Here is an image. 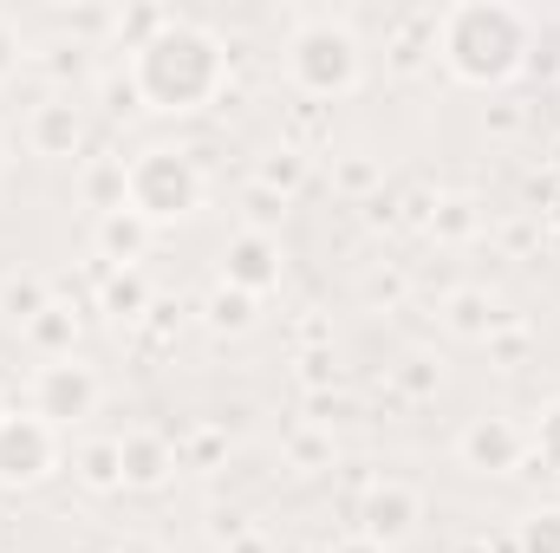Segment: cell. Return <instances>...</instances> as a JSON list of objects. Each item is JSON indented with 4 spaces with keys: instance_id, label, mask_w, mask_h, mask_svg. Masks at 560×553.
<instances>
[{
    "instance_id": "obj_1",
    "label": "cell",
    "mask_w": 560,
    "mask_h": 553,
    "mask_svg": "<svg viewBox=\"0 0 560 553\" xmlns=\"http://www.w3.org/2000/svg\"><path fill=\"white\" fill-rule=\"evenodd\" d=\"M125 79H131L143 111H156V118H196V111H209L229 92V39L215 26H202V20L163 13V26L143 33L138 46H131Z\"/></svg>"
},
{
    "instance_id": "obj_2",
    "label": "cell",
    "mask_w": 560,
    "mask_h": 553,
    "mask_svg": "<svg viewBox=\"0 0 560 553\" xmlns=\"http://www.w3.org/2000/svg\"><path fill=\"white\" fill-rule=\"evenodd\" d=\"M430 52L456 85L502 92L522 79V66L535 52V20L509 0H456L430 20Z\"/></svg>"
},
{
    "instance_id": "obj_3",
    "label": "cell",
    "mask_w": 560,
    "mask_h": 553,
    "mask_svg": "<svg viewBox=\"0 0 560 553\" xmlns=\"http://www.w3.org/2000/svg\"><path fill=\"white\" fill-rule=\"evenodd\" d=\"M280 66H287V85L300 98H352L365 79V46L339 13H300Z\"/></svg>"
},
{
    "instance_id": "obj_4",
    "label": "cell",
    "mask_w": 560,
    "mask_h": 553,
    "mask_svg": "<svg viewBox=\"0 0 560 553\" xmlns=\"http://www.w3.org/2000/svg\"><path fill=\"white\" fill-rule=\"evenodd\" d=\"M125 209L143 215L150 228H176L202 209V169L189 150L176 143H143L138 156H125Z\"/></svg>"
},
{
    "instance_id": "obj_5",
    "label": "cell",
    "mask_w": 560,
    "mask_h": 553,
    "mask_svg": "<svg viewBox=\"0 0 560 553\" xmlns=\"http://www.w3.org/2000/svg\"><path fill=\"white\" fill-rule=\"evenodd\" d=\"M98 398H105V385H98V372L72 352V358H46L33 378H26V411L39 416V423H52L59 436L66 430H79V423H92L98 416Z\"/></svg>"
},
{
    "instance_id": "obj_6",
    "label": "cell",
    "mask_w": 560,
    "mask_h": 553,
    "mask_svg": "<svg viewBox=\"0 0 560 553\" xmlns=\"http://www.w3.org/2000/svg\"><path fill=\"white\" fill-rule=\"evenodd\" d=\"M59 430L39 423L33 411H7L0 416V489H39L59 475Z\"/></svg>"
},
{
    "instance_id": "obj_7",
    "label": "cell",
    "mask_w": 560,
    "mask_h": 553,
    "mask_svg": "<svg viewBox=\"0 0 560 553\" xmlns=\"http://www.w3.org/2000/svg\"><path fill=\"white\" fill-rule=\"evenodd\" d=\"M456 462H463L469 475H489V482H502V475L528 469V430H522L515 416H502V411L469 416V423L456 430Z\"/></svg>"
},
{
    "instance_id": "obj_8",
    "label": "cell",
    "mask_w": 560,
    "mask_h": 553,
    "mask_svg": "<svg viewBox=\"0 0 560 553\" xmlns=\"http://www.w3.org/2000/svg\"><path fill=\"white\" fill-rule=\"evenodd\" d=\"M20 138L33 156H46V163H72L85 138H92V125H85V105L72 98V92H46L33 111H26V125H20Z\"/></svg>"
},
{
    "instance_id": "obj_9",
    "label": "cell",
    "mask_w": 560,
    "mask_h": 553,
    "mask_svg": "<svg viewBox=\"0 0 560 553\" xmlns=\"http://www.w3.org/2000/svg\"><path fill=\"white\" fill-rule=\"evenodd\" d=\"M418 521H423V495L398 475H385L359 495V534L378 541V548H405L418 534Z\"/></svg>"
},
{
    "instance_id": "obj_10",
    "label": "cell",
    "mask_w": 560,
    "mask_h": 553,
    "mask_svg": "<svg viewBox=\"0 0 560 553\" xmlns=\"http://www.w3.org/2000/svg\"><path fill=\"white\" fill-rule=\"evenodd\" d=\"M280 274H287V255H280L275 235H255V228L229 235V248H222V286L261 299V293H275L280 286Z\"/></svg>"
},
{
    "instance_id": "obj_11",
    "label": "cell",
    "mask_w": 560,
    "mask_h": 553,
    "mask_svg": "<svg viewBox=\"0 0 560 553\" xmlns=\"http://www.w3.org/2000/svg\"><path fill=\"white\" fill-rule=\"evenodd\" d=\"M118 469H125V489L150 495V489H163V482L183 469V456H176V443H170L163 430L138 423V430H125V436H118Z\"/></svg>"
},
{
    "instance_id": "obj_12",
    "label": "cell",
    "mask_w": 560,
    "mask_h": 553,
    "mask_svg": "<svg viewBox=\"0 0 560 553\" xmlns=\"http://www.w3.org/2000/svg\"><path fill=\"white\" fill-rule=\"evenodd\" d=\"M150 242H156V228L131 215V209H112V215H98V228H92V248H98V261H112V268H138L143 255H150Z\"/></svg>"
},
{
    "instance_id": "obj_13",
    "label": "cell",
    "mask_w": 560,
    "mask_h": 553,
    "mask_svg": "<svg viewBox=\"0 0 560 553\" xmlns=\"http://www.w3.org/2000/svg\"><path fill=\"white\" fill-rule=\"evenodd\" d=\"M443 326H450L456 339H495V332H502V299H495L489 286H456V293L443 299Z\"/></svg>"
},
{
    "instance_id": "obj_14",
    "label": "cell",
    "mask_w": 560,
    "mask_h": 553,
    "mask_svg": "<svg viewBox=\"0 0 560 553\" xmlns=\"http://www.w3.org/2000/svg\"><path fill=\"white\" fill-rule=\"evenodd\" d=\"M46 306H52V286H46V274H7V280H0V326L26 332Z\"/></svg>"
},
{
    "instance_id": "obj_15",
    "label": "cell",
    "mask_w": 560,
    "mask_h": 553,
    "mask_svg": "<svg viewBox=\"0 0 560 553\" xmlns=\"http://www.w3.org/2000/svg\"><path fill=\"white\" fill-rule=\"evenodd\" d=\"M98 306H105L112 319H143V313L156 306V293H150L143 268H112V274H105V293H98Z\"/></svg>"
},
{
    "instance_id": "obj_16",
    "label": "cell",
    "mask_w": 560,
    "mask_h": 553,
    "mask_svg": "<svg viewBox=\"0 0 560 553\" xmlns=\"http://www.w3.org/2000/svg\"><path fill=\"white\" fill-rule=\"evenodd\" d=\"M26 339H33L46 358H72V345H79V313H72L66 299H52V306L26 326Z\"/></svg>"
},
{
    "instance_id": "obj_17",
    "label": "cell",
    "mask_w": 560,
    "mask_h": 553,
    "mask_svg": "<svg viewBox=\"0 0 560 553\" xmlns=\"http://www.w3.org/2000/svg\"><path fill=\"white\" fill-rule=\"evenodd\" d=\"M72 469H79V482H85V489H98V495L125 489V469H118V436H98V443H85Z\"/></svg>"
},
{
    "instance_id": "obj_18",
    "label": "cell",
    "mask_w": 560,
    "mask_h": 553,
    "mask_svg": "<svg viewBox=\"0 0 560 553\" xmlns=\"http://www.w3.org/2000/svg\"><path fill=\"white\" fill-rule=\"evenodd\" d=\"M202 319H209V332H248L255 326V299L235 293V286H215L209 306H202Z\"/></svg>"
},
{
    "instance_id": "obj_19",
    "label": "cell",
    "mask_w": 560,
    "mask_h": 553,
    "mask_svg": "<svg viewBox=\"0 0 560 553\" xmlns=\"http://www.w3.org/2000/svg\"><path fill=\"white\" fill-rule=\"evenodd\" d=\"M528 462L548 469V475H560V398L541 404V416L528 423Z\"/></svg>"
},
{
    "instance_id": "obj_20",
    "label": "cell",
    "mask_w": 560,
    "mask_h": 553,
    "mask_svg": "<svg viewBox=\"0 0 560 553\" xmlns=\"http://www.w3.org/2000/svg\"><path fill=\"white\" fill-rule=\"evenodd\" d=\"M85 196H92V209H98V215L125 209V156H105V163H92V169H85Z\"/></svg>"
},
{
    "instance_id": "obj_21",
    "label": "cell",
    "mask_w": 560,
    "mask_h": 553,
    "mask_svg": "<svg viewBox=\"0 0 560 553\" xmlns=\"http://www.w3.org/2000/svg\"><path fill=\"white\" fill-rule=\"evenodd\" d=\"M476 228H482V209L469 196H443L436 215H430V235H443V242H469Z\"/></svg>"
},
{
    "instance_id": "obj_22",
    "label": "cell",
    "mask_w": 560,
    "mask_h": 553,
    "mask_svg": "<svg viewBox=\"0 0 560 553\" xmlns=\"http://www.w3.org/2000/svg\"><path fill=\"white\" fill-rule=\"evenodd\" d=\"M255 183L293 202V189L306 183V156H300V150H268V156H261V169H255Z\"/></svg>"
},
{
    "instance_id": "obj_23",
    "label": "cell",
    "mask_w": 560,
    "mask_h": 553,
    "mask_svg": "<svg viewBox=\"0 0 560 553\" xmlns=\"http://www.w3.org/2000/svg\"><path fill=\"white\" fill-rule=\"evenodd\" d=\"M392 385H398L405 398H436V385H443V365H436L430 352H405V358H398V372H392Z\"/></svg>"
},
{
    "instance_id": "obj_24",
    "label": "cell",
    "mask_w": 560,
    "mask_h": 553,
    "mask_svg": "<svg viewBox=\"0 0 560 553\" xmlns=\"http://www.w3.org/2000/svg\"><path fill=\"white\" fill-rule=\"evenodd\" d=\"M515 553H560V508H535L515 521Z\"/></svg>"
},
{
    "instance_id": "obj_25",
    "label": "cell",
    "mask_w": 560,
    "mask_h": 553,
    "mask_svg": "<svg viewBox=\"0 0 560 553\" xmlns=\"http://www.w3.org/2000/svg\"><path fill=\"white\" fill-rule=\"evenodd\" d=\"M242 209H248V228H255V235H268V228H275L280 215H287V196H275V189H261V183H248Z\"/></svg>"
},
{
    "instance_id": "obj_26",
    "label": "cell",
    "mask_w": 560,
    "mask_h": 553,
    "mask_svg": "<svg viewBox=\"0 0 560 553\" xmlns=\"http://www.w3.org/2000/svg\"><path fill=\"white\" fill-rule=\"evenodd\" d=\"M287 449H293V462H300V469H313V462H332V436H326L319 423L293 430V443H287Z\"/></svg>"
},
{
    "instance_id": "obj_27",
    "label": "cell",
    "mask_w": 560,
    "mask_h": 553,
    "mask_svg": "<svg viewBox=\"0 0 560 553\" xmlns=\"http://www.w3.org/2000/svg\"><path fill=\"white\" fill-rule=\"evenodd\" d=\"M20 66H26V39H20V26L0 13V85H13V79H20Z\"/></svg>"
},
{
    "instance_id": "obj_28",
    "label": "cell",
    "mask_w": 560,
    "mask_h": 553,
    "mask_svg": "<svg viewBox=\"0 0 560 553\" xmlns=\"http://www.w3.org/2000/svg\"><path fill=\"white\" fill-rule=\"evenodd\" d=\"M326 553H392V548H378V541H365V534H346V541H332Z\"/></svg>"
},
{
    "instance_id": "obj_29",
    "label": "cell",
    "mask_w": 560,
    "mask_h": 553,
    "mask_svg": "<svg viewBox=\"0 0 560 553\" xmlns=\"http://www.w3.org/2000/svg\"><path fill=\"white\" fill-rule=\"evenodd\" d=\"M372 176H378V169H372V163H346V176H339V183H346V189H365V183H372Z\"/></svg>"
},
{
    "instance_id": "obj_30",
    "label": "cell",
    "mask_w": 560,
    "mask_h": 553,
    "mask_svg": "<svg viewBox=\"0 0 560 553\" xmlns=\"http://www.w3.org/2000/svg\"><path fill=\"white\" fill-rule=\"evenodd\" d=\"M7 156H13V143H7V131H0V176H7Z\"/></svg>"
},
{
    "instance_id": "obj_31",
    "label": "cell",
    "mask_w": 560,
    "mask_h": 553,
    "mask_svg": "<svg viewBox=\"0 0 560 553\" xmlns=\"http://www.w3.org/2000/svg\"><path fill=\"white\" fill-rule=\"evenodd\" d=\"M555 215H560V209H555Z\"/></svg>"
}]
</instances>
